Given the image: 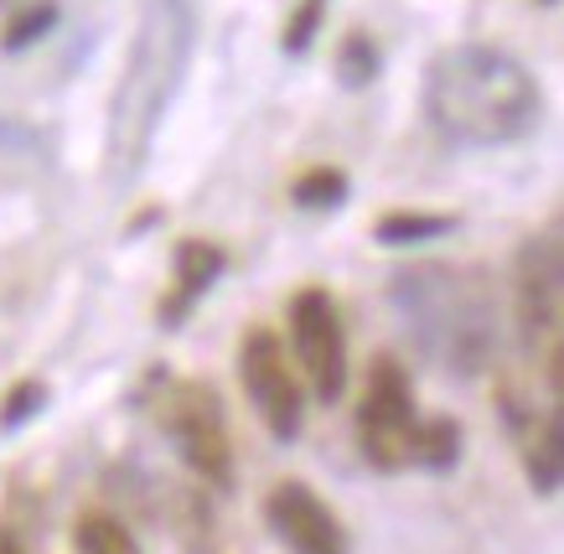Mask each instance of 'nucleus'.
Listing matches in <instances>:
<instances>
[{
	"label": "nucleus",
	"mask_w": 564,
	"mask_h": 554,
	"mask_svg": "<svg viewBox=\"0 0 564 554\" xmlns=\"http://www.w3.org/2000/svg\"><path fill=\"white\" fill-rule=\"evenodd\" d=\"M425 120L451 145L492 151L518 145L544 124V88L508 47L492 42H456L441 47L425 68Z\"/></svg>",
	"instance_id": "f257e3e1"
},
{
	"label": "nucleus",
	"mask_w": 564,
	"mask_h": 554,
	"mask_svg": "<svg viewBox=\"0 0 564 554\" xmlns=\"http://www.w3.org/2000/svg\"><path fill=\"white\" fill-rule=\"evenodd\" d=\"M192 42H197L192 0H145L135 42L115 84V105H109V176L115 182H130L151 156L155 130L187 73Z\"/></svg>",
	"instance_id": "f03ea898"
},
{
	"label": "nucleus",
	"mask_w": 564,
	"mask_h": 554,
	"mask_svg": "<svg viewBox=\"0 0 564 554\" xmlns=\"http://www.w3.org/2000/svg\"><path fill=\"white\" fill-rule=\"evenodd\" d=\"M393 306L425 358L445 373H477L497 352V306L477 270L456 264H410L389 285Z\"/></svg>",
	"instance_id": "7ed1b4c3"
},
{
	"label": "nucleus",
	"mask_w": 564,
	"mask_h": 554,
	"mask_svg": "<svg viewBox=\"0 0 564 554\" xmlns=\"http://www.w3.org/2000/svg\"><path fill=\"white\" fill-rule=\"evenodd\" d=\"M513 322L523 358L544 373V394H564V243L560 224L518 243L513 260Z\"/></svg>",
	"instance_id": "20e7f679"
},
{
	"label": "nucleus",
	"mask_w": 564,
	"mask_h": 554,
	"mask_svg": "<svg viewBox=\"0 0 564 554\" xmlns=\"http://www.w3.org/2000/svg\"><path fill=\"white\" fill-rule=\"evenodd\" d=\"M161 425L176 441V456L203 487H234V435L223 420V399L203 379H176L161 394Z\"/></svg>",
	"instance_id": "39448f33"
},
{
	"label": "nucleus",
	"mask_w": 564,
	"mask_h": 554,
	"mask_svg": "<svg viewBox=\"0 0 564 554\" xmlns=\"http://www.w3.org/2000/svg\"><path fill=\"white\" fill-rule=\"evenodd\" d=\"M291 352L295 373L306 383V394L316 404H337L347 394V327L332 291L322 285H301L291 295Z\"/></svg>",
	"instance_id": "423d86ee"
},
{
	"label": "nucleus",
	"mask_w": 564,
	"mask_h": 554,
	"mask_svg": "<svg viewBox=\"0 0 564 554\" xmlns=\"http://www.w3.org/2000/svg\"><path fill=\"white\" fill-rule=\"evenodd\" d=\"M414 389L404 363L373 358L358 399V450L373 471H404L410 467V435H414Z\"/></svg>",
	"instance_id": "0eeeda50"
},
{
	"label": "nucleus",
	"mask_w": 564,
	"mask_h": 554,
	"mask_svg": "<svg viewBox=\"0 0 564 554\" xmlns=\"http://www.w3.org/2000/svg\"><path fill=\"white\" fill-rule=\"evenodd\" d=\"M239 383L274 441L301 435V425H306V383H301L291 352L270 327H249L239 337Z\"/></svg>",
	"instance_id": "6e6552de"
},
{
	"label": "nucleus",
	"mask_w": 564,
	"mask_h": 554,
	"mask_svg": "<svg viewBox=\"0 0 564 554\" xmlns=\"http://www.w3.org/2000/svg\"><path fill=\"white\" fill-rule=\"evenodd\" d=\"M497 415L508 425V441L518 446V461L529 471L533 492L554 498L564 471V431H560V399H539L523 379L497 383Z\"/></svg>",
	"instance_id": "1a4fd4ad"
},
{
	"label": "nucleus",
	"mask_w": 564,
	"mask_h": 554,
	"mask_svg": "<svg viewBox=\"0 0 564 554\" xmlns=\"http://www.w3.org/2000/svg\"><path fill=\"white\" fill-rule=\"evenodd\" d=\"M264 523L291 554H347V529L311 482H274L264 498Z\"/></svg>",
	"instance_id": "9d476101"
},
{
	"label": "nucleus",
	"mask_w": 564,
	"mask_h": 554,
	"mask_svg": "<svg viewBox=\"0 0 564 554\" xmlns=\"http://www.w3.org/2000/svg\"><path fill=\"white\" fill-rule=\"evenodd\" d=\"M223 264L228 260H223L218 243H207V239H182L176 243V295L172 301H161V322H166V327H176V322L192 312V301L218 285Z\"/></svg>",
	"instance_id": "9b49d317"
},
{
	"label": "nucleus",
	"mask_w": 564,
	"mask_h": 554,
	"mask_svg": "<svg viewBox=\"0 0 564 554\" xmlns=\"http://www.w3.org/2000/svg\"><path fill=\"white\" fill-rule=\"evenodd\" d=\"M456 228V218L451 213H420V208H393L383 213L373 224V239L389 243V249H404V243H430L441 239V233H451Z\"/></svg>",
	"instance_id": "f8f14e48"
},
{
	"label": "nucleus",
	"mask_w": 564,
	"mask_h": 554,
	"mask_svg": "<svg viewBox=\"0 0 564 554\" xmlns=\"http://www.w3.org/2000/svg\"><path fill=\"white\" fill-rule=\"evenodd\" d=\"M456 456H462V425L456 420H414V435H410V461L430 471H445L456 467Z\"/></svg>",
	"instance_id": "ddd939ff"
},
{
	"label": "nucleus",
	"mask_w": 564,
	"mask_h": 554,
	"mask_svg": "<svg viewBox=\"0 0 564 554\" xmlns=\"http://www.w3.org/2000/svg\"><path fill=\"white\" fill-rule=\"evenodd\" d=\"M73 550L78 554H145L140 539L115 513H84V519L73 523Z\"/></svg>",
	"instance_id": "4468645a"
},
{
	"label": "nucleus",
	"mask_w": 564,
	"mask_h": 554,
	"mask_svg": "<svg viewBox=\"0 0 564 554\" xmlns=\"http://www.w3.org/2000/svg\"><path fill=\"white\" fill-rule=\"evenodd\" d=\"M378 68H383V57H378V42L368 32H347L343 42H337V84L343 88H368L378 78Z\"/></svg>",
	"instance_id": "2eb2a0df"
},
{
	"label": "nucleus",
	"mask_w": 564,
	"mask_h": 554,
	"mask_svg": "<svg viewBox=\"0 0 564 554\" xmlns=\"http://www.w3.org/2000/svg\"><path fill=\"white\" fill-rule=\"evenodd\" d=\"M57 0H32V6H21L17 17L6 21V32H0V53H26L32 42H42V36L57 26Z\"/></svg>",
	"instance_id": "dca6fc26"
},
{
	"label": "nucleus",
	"mask_w": 564,
	"mask_h": 554,
	"mask_svg": "<svg viewBox=\"0 0 564 554\" xmlns=\"http://www.w3.org/2000/svg\"><path fill=\"white\" fill-rule=\"evenodd\" d=\"M291 203L295 208H343L347 203V172L337 166H311L291 182Z\"/></svg>",
	"instance_id": "f3484780"
},
{
	"label": "nucleus",
	"mask_w": 564,
	"mask_h": 554,
	"mask_svg": "<svg viewBox=\"0 0 564 554\" xmlns=\"http://www.w3.org/2000/svg\"><path fill=\"white\" fill-rule=\"evenodd\" d=\"M326 6H332V0H295V11L285 17V32H280V47H285L291 57L311 53L316 32L326 26Z\"/></svg>",
	"instance_id": "a211bd4d"
},
{
	"label": "nucleus",
	"mask_w": 564,
	"mask_h": 554,
	"mask_svg": "<svg viewBox=\"0 0 564 554\" xmlns=\"http://www.w3.org/2000/svg\"><path fill=\"white\" fill-rule=\"evenodd\" d=\"M42 404H47V389H42V383L36 379L17 383V389L6 394V404H0V431H17L21 420H32Z\"/></svg>",
	"instance_id": "6ab92c4d"
},
{
	"label": "nucleus",
	"mask_w": 564,
	"mask_h": 554,
	"mask_svg": "<svg viewBox=\"0 0 564 554\" xmlns=\"http://www.w3.org/2000/svg\"><path fill=\"white\" fill-rule=\"evenodd\" d=\"M0 554H26V550H21V539L11 534V529H6V523H0Z\"/></svg>",
	"instance_id": "aec40b11"
}]
</instances>
